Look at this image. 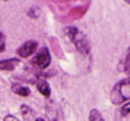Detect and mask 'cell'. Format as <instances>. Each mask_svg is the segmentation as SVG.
<instances>
[{"mask_svg": "<svg viewBox=\"0 0 130 121\" xmlns=\"http://www.w3.org/2000/svg\"><path fill=\"white\" fill-rule=\"evenodd\" d=\"M11 90H13V93H15V94L20 95V96H23V97H26L31 94L30 88L26 87V86L21 85V83H14V85L11 86Z\"/></svg>", "mask_w": 130, "mask_h": 121, "instance_id": "obj_6", "label": "cell"}, {"mask_svg": "<svg viewBox=\"0 0 130 121\" xmlns=\"http://www.w3.org/2000/svg\"><path fill=\"white\" fill-rule=\"evenodd\" d=\"M89 121H105L102 117L101 112L96 109H92L89 113Z\"/></svg>", "mask_w": 130, "mask_h": 121, "instance_id": "obj_8", "label": "cell"}, {"mask_svg": "<svg viewBox=\"0 0 130 121\" xmlns=\"http://www.w3.org/2000/svg\"><path fill=\"white\" fill-rule=\"evenodd\" d=\"M50 62H52V56H50V52L47 47H41V49H39L31 59V64L40 70L47 69Z\"/></svg>", "mask_w": 130, "mask_h": 121, "instance_id": "obj_3", "label": "cell"}, {"mask_svg": "<svg viewBox=\"0 0 130 121\" xmlns=\"http://www.w3.org/2000/svg\"><path fill=\"white\" fill-rule=\"evenodd\" d=\"M65 33L67 34L69 39L73 42L75 48L82 55H88L90 53V46L87 37L83 32H81L75 26H67L65 29Z\"/></svg>", "mask_w": 130, "mask_h": 121, "instance_id": "obj_1", "label": "cell"}, {"mask_svg": "<svg viewBox=\"0 0 130 121\" xmlns=\"http://www.w3.org/2000/svg\"><path fill=\"white\" fill-rule=\"evenodd\" d=\"M38 49V42L36 40H27L17 49V55L22 58H29Z\"/></svg>", "mask_w": 130, "mask_h": 121, "instance_id": "obj_4", "label": "cell"}, {"mask_svg": "<svg viewBox=\"0 0 130 121\" xmlns=\"http://www.w3.org/2000/svg\"><path fill=\"white\" fill-rule=\"evenodd\" d=\"M4 121H20V120H18L16 117H14V115L8 114V115H6V117L4 118Z\"/></svg>", "mask_w": 130, "mask_h": 121, "instance_id": "obj_14", "label": "cell"}, {"mask_svg": "<svg viewBox=\"0 0 130 121\" xmlns=\"http://www.w3.org/2000/svg\"><path fill=\"white\" fill-rule=\"evenodd\" d=\"M37 89H38V92L40 93L41 95H43L45 97H49L50 93H52L49 83H48L46 80H40L39 81V82L37 83Z\"/></svg>", "mask_w": 130, "mask_h": 121, "instance_id": "obj_7", "label": "cell"}, {"mask_svg": "<svg viewBox=\"0 0 130 121\" xmlns=\"http://www.w3.org/2000/svg\"><path fill=\"white\" fill-rule=\"evenodd\" d=\"M123 1H124V2H127L128 5H130V0H123Z\"/></svg>", "mask_w": 130, "mask_h": 121, "instance_id": "obj_16", "label": "cell"}, {"mask_svg": "<svg viewBox=\"0 0 130 121\" xmlns=\"http://www.w3.org/2000/svg\"><path fill=\"white\" fill-rule=\"evenodd\" d=\"M21 63L20 58H7L0 60V71H14Z\"/></svg>", "mask_w": 130, "mask_h": 121, "instance_id": "obj_5", "label": "cell"}, {"mask_svg": "<svg viewBox=\"0 0 130 121\" xmlns=\"http://www.w3.org/2000/svg\"><path fill=\"white\" fill-rule=\"evenodd\" d=\"M130 114V101L127 102L126 104H123V106L121 108V115L122 117H127Z\"/></svg>", "mask_w": 130, "mask_h": 121, "instance_id": "obj_11", "label": "cell"}, {"mask_svg": "<svg viewBox=\"0 0 130 121\" xmlns=\"http://www.w3.org/2000/svg\"><path fill=\"white\" fill-rule=\"evenodd\" d=\"M124 72L128 74L130 78V49H129L128 54H127L126 59H124Z\"/></svg>", "mask_w": 130, "mask_h": 121, "instance_id": "obj_10", "label": "cell"}, {"mask_svg": "<svg viewBox=\"0 0 130 121\" xmlns=\"http://www.w3.org/2000/svg\"><path fill=\"white\" fill-rule=\"evenodd\" d=\"M27 15L30 16V17L32 18H38L39 15H40V9L38 8V7H31V8L29 9V11H27Z\"/></svg>", "mask_w": 130, "mask_h": 121, "instance_id": "obj_9", "label": "cell"}, {"mask_svg": "<svg viewBox=\"0 0 130 121\" xmlns=\"http://www.w3.org/2000/svg\"><path fill=\"white\" fill-rule=\"evenodd\" d=\"M5 1H8V0H5Z\"/></svg>", "mask_w": 130, "mask_h": 121, "instance_id": "obj_17", "label": "cell"}, {"mask_svg": "<svg viewBox=\"0 0 130 121\" xmlns=\"http://www.w3.org/2000/svg\"><path fill=\"white\" fill-rule=\"evenodd\" d=\"M130 101V78L120 80L114 85L111 92V102L115 105Z\"/></svg>", "mask_w": 130, "mask_h": 121, "instance_id": "obj_2", "label": "cell"}, {"mask_svg": "<svg viewBox=\"0 0 130 121\" xmlns=\"http://www.w3.org/2000/svg\"><path fill=\"white\" fill-rule=\"evenodd\" d=\"M21 112H22L23 115H26L27 113H30L31 111H30V108L26 105H21Z\"/></svg>", "mask_w": 130, "mask_h": 121, "instance_id": "obj_13", "label": "cell"}, {"mask_svg": "<svg viewBox=\"0 0 130 121\" xmlns=\"http://www.w3.org/2000/svg\"><path fill=\"white\" fill-rule=\"evenodd\" d=\"M6 49V36L4 32H0V53Z\"/></svg>", "mask_w": 130, "mask_h": 121, "instance_id": "obj_12", "label": "cell"}, {"mask_svg": "<svg viewBox=\"0 0 130 121\" xmlns=\"http://www.w3.org/2000/svg\"><path fill=\"white\" fill-rule=\"evenodd\" d=\"M36 121H45V119H42V118H37Z\"/></svg>", "mask_w": 130, "mask_h": 121, "instance_id": "obj_15", "label": "cell"}]
</instances>
